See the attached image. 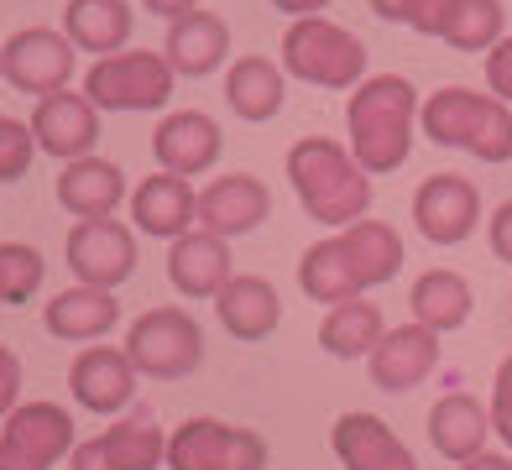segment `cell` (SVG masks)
Returning <instances> with one entry per match:
<instances>
[{
	"label": "cell",
	"instance_id": "obj_1",
	"mask_svg": "<svg viewBox=\"0 0 512 470\" xmlns=\"http://www.w3.org/2000/svg\"><path fill=\"white\" fill-rule=\"evenodd\" d=\"M288 183L304 215L319 225L351 230L356 220H366L371 209V173L351 157V147H340L330 136H304L288 147Z\"/></svg>",
	"mask_w": 512,
	"mask_h": 470
},
{
	"label": "cell",
	"instance_id": "obj_2",
	"mask_svg": "<svg viewBox=\"0 0 512 470\" xmlns=\"http://www.w3.org/2000/svg\"><path fill=\"white\" fill-rule=\"evenodd\" d=\"M345 126H351V157L371 178L398 173L413 152L418 89L398 74H377L356 84V94L345 100Z\"/></svg>",
	"mask_w": 512,
	"mask_h": 470
},
{
	"label": "cell",
	"instance_id": "obj_3",
	"mask_svg": "<svg viewBox=\"0 0 512 470\" xmlns=\"http://www.w3.org/2000/svg\"><path fill=\"white\" fill-rule=\"evenodd\" d=\"M418 126L434 147H460L476 162H512V110L497 94L450 84L418 105Z\"/></svg>",
	"mask_w": 512,
	"mask_h": 470
},
{
	"label": "cell",
	"instance_id": "obj_4",
	"mask_svg": "<svg viewBox=\"0 0 512 470\" xmlns=\"http://www.w3.org/2000/svg\"><path fill=\"white\" fill-rule=\"evenodd\" d=\"M283 74L319 89H356L366 84V47L356 32L324 16H304L283 32Z\"/></svg>",
	"mask_w": 512,
	"mask_h": 470
},
{
	"label": "cell",
	"instance_id": "obj_5",
	"mask_svg": "<svg viewBox=\"0 0 512 470\" xmlns=\"http://www.w3.org/2000/svg\"><path fill=\"white\" fill-rule=\"evenodd\" d=\"M121 350L131 356L136 376H147V382H178V376H189L204 361V329L189 309L162 303V309H147L142 319H131Z\"/></svg>",
	"mask_w": 512,
	"mask_h": 470
},
{
	"label": "cell",
	"instance_id": "obj_6",
	"mask_svg": "<svg viewBox=\"0 0 512 470\" xmlns=\"http://www.w3.org/2000/svg\"><path fill=\"white\" fill-rule=\"evenodd\" d=\"M267 460V439L241 423L183 418L168 434V470H267Z\"/></svg>",
	"mask_w": 512,
	"mask_h": 470
},
{
	"label": "cell",
	"instance_id": "obj_7",
	"mask_svg": "<svg viewBox=\"0 0 512 470\" xmlns=\"http://www.w3.org/2000/svg\"><path fill=\"white\" fill-rule=\"evenodd\" d=\"M168 53H115L84 74V94L95 110H162L173 100Z\"/></svg>",
	"mask_w": 512,
	"mask_h": 470
},
{
	"label": "cell",
	"instance_id": "obj_8",
	"mask_svg": "<svg viewBox=\"0 0 512 470\" xmlns=\"http://www.w3.org/2000/svg\"><path fill=\"white\" fill-rule=\"evenodd\" d=\"M74 455V418L58 403H21L0 423V470H53Z\"/></svg>",
	"mask_w": 512,
	"mask_h": 470
},
{
	"label": "cell",
	"instance_id": "obj_9",
	"mask_svg": "<svg viewBox=\"0 0 512 470\" xmlns=\"http://www.w3.org/2000/svg\"><path fill=\"white\" fill-rule=\"evenodd\" d=\"M63 256L84 288L115 293L136 272V230L121 220H79L63 241Z\"/></svg>",
	"mask_w": 512,
	"mask_h": 470
},
{
	"label": "cell",
	"instance_id": "obj_10",
	"mask_svg": "<svg viewBox=\"0 0 512 470\" xmlns=\"http://www.w3.org/2000/svg\"><path fill=\"white\" fill-rule=\"evenodd\" d=\"M74 53L79 47L68 42L63 32H53V27H21L6 47H0L6 84H16L21 94L48 100V94L68 89V79H74Z\"/></svg>",
	"mask_w": 512,
	"mask_h": 470
},
{
	"label": "cell",
	"instance_id": "obj_11",
	"mask_svg": "<svg viewBox=\"0 0 512 470\" xmlns=\"http://www.w3.org/2000/svg\"><path fill=\"white\" fill-rule=\"evenodd\" d=\"M413 225L434 246L471 241L476 225H481V194H476V183L460 178V173L424 178V183H418V194H413Z\"/></svg>",
	"mask_w": 512,
	"mask_h": 470
},
{
	"label": "cell",
	"instance_id": "obj_12",
	"mask_svg": "<svg viewBox=\"0 0 512 470\" xmlns=\"http://www.w3.org/2000/svg\"><path fill=\"white\" fill-rule=\"evenodd\" d=\"M157 465H168V434L147 413L110 423L105 434L74 444V455H68V470H157Z\"/></svg>",
	"mask_w": 512,
	"mask_h": 470
},
{
	"label": "cell",
	"instance_id": "obj_13",
	"mask_svg": "<svg viewBox=\"0 0 512 470\" xmlns=\"http://www.w3.org/2000/svg\"><path fill=\"white\" fill-rule=\"evenodd\" d=\"M32 136H37V152H48L58 162H79V157H95V141H100V110L89 105V94H48L37 100L32 110Z\"/></svg>",
	"mask_w": 512,
	"mask_h": 470
},
{
	"label": "cell",
	"instance_id": "obj_14",
	"mask_svg": "<svg viewBox=\"0 0 512 470\" xmlns=\"http://www.w3.org/2000/svg\"><path fill=\"white\" fill-rule=\"evenodd\" d=\"M68 392H74V403L89 408V413H121L131 408L136 397V366L126 350L115 345H89L74 356V366H68Z\"/></svg>",
	"mask_w": 512,
	"mask_h": 470
},
{
	"label": "cell",
	"instance_id": "obj_15",
	"mask_svg": "<svg viewBox=\"0 0 512 470\" xmlns=\"http://www.w3.org/2000/svg\"><path fill=\"white\" fill-rule=\"evenodd\" d=\"M267 215H272V194L256 173H225L199 194V230L220 235V241L251 235Z\"/></svg>",
	"mask_w": 512,
	"mask_h": 470
},
{
	"label": "cell",
	"instance_id": "obj_16",
	"mask_svg": "<svg viewBox=\"0 0 512 470\" xmlns=\"http://www.w3.org/2000/svg\"><path fill=\"white\" fill-rule=\"evenodd\" d=\"M220 121L204 110H173L168 121L152 131V152L162 162V173H178V178H199L220 162Z\"/></svg>",
	"mask_w": 512,
	"mask_h": 470
},
{
	"label": "cell",
	"instance_id": "obj_17",
	"mask_svg": "<svg viewBox=\"0 0 512 470\" xmlns=\"http://www.w3.org/2000/svg\"><path fill=\"white\" fill-rule=\"evenodd\" d=\"M434 366H439V335H434V329H424V324L387 329L382 345L366 356L371 387H382V392H413Z\"/></svg>",
	"mask_w": 512,
	"mask_h": 470
},
{
	"label": "cell",
	"instance_id": "obj_18",
	"mask_svg": "<svg viewBox=\"0 0 512 470\" xmlns=\"http://www.w3.org/2000/svg\"><path fill=\"white\" fill-rule=\"evenodd\" d=\"M330 450L345 470H418L413 450L377 413H340L330 429Z\"/></svg>",
	"mask_w": 512,
	"mask_h": 470
},
{
	"label": "cell",
	"instance_id": "obj_19",
	"mask_svg": "<svg viewBox=\"0 0 512 470\" xmlns=\"http://www.w3.org/2000/svg\"><path fill=\"white\" fill-rule=\"evenodd\" d=\"M131 220L142 235L178 241V235H189L199 225V194L178 173H152L131 188Z\"/></svg>",
	"mask_w": 512,
	"mask_h": 470
},
{
	"label": "cell",
	"instance_id": "obj_20",
	"mask_svg": "<svg viewBox=\"0 0 512 470\" xmlns=\"http://www.w3.org/2000/svg\"><path fill=\"white\" fill-rule=\"evenodd\" d=\"M215 314H220V324H225V335H236V340H246V345H256V340H267L277 324H283V298H277V288L267 277H256V272H236L220 288V298H215Z\"/></svg>",
	"mask_w": 512,
	"mask_h": 470
},
{
	"label": "cell",
	"instance_id": "obj_21",
	"mask_svg": "<svg viewBox=\"0 0 512 470\" xmlns=\"http://www.w3.org/2000/svg\"><path fill=\"white\" fill-rule=\"evenodd\" d=\"M230 272V246L209 230H189L168 246V282L183 298H220Z\"/></svg>",
	"mask_w": 512,
	"mask_h": 470
},
{
	"label": "cell",
	"instance_id": "obj_22",
	"mask_svg": "<svg viewBox=\"0 0 512 470\" xmlns=\"http://www.w3.org/2000/svg\"><path fill=\"white\" fill-rule=\"evenodd\" d=\"M162 53H168L173 74H183V79L215 74V68L230 58V27H225V16L189 11V16L168 21V42H162Z\"/></svg>",
	"mask_w": 512,
	"mask_h": 470
},
{
	"label": "cell",
	"instance_id": "obj_23",
	"mask_svg": "<svg viewBox=\"0 0 512 470\" xmlns=\"http://www.w3.org/2000/svg\"><path fill=\"white\" fill-rule=\"evenodd\" d=\"M486 434H492V408H481L471 392H445L429 408V444L455 465L476 460L486 450Z\"/></svg>",
	"mask_w": 512,
	"mask_h": 470
},
{
	"label": "cell",
	"instance_id": "obj_24",
	"mask_svg": "<svg viewBox=\"0 0 512 470\" xmlns=\"http://www.w3.org/2000/svg\"><path fill=\"white\" fill-rule=\"evenodd\" d=\"M121 199H126V173L110 157H79L58 178V204L74 220H110Z\"/></svg>",
	"mask_w": 512,
	"mask_h": 470
},
{
	"label": "cell",
	"instance_id": "obj_25",
	"mask_svg": "<svg viewBox=\"0 0 512 470\" xmlns=\"http://www.w3.org/2000/svg\"><path fill=\"white\" fill-rule=\"evenodd\" d=\"M283 100H288V74L272 58H236V63H230V74H225V105H230V115L262 126V121H272V115L283 110Z\"/></svg>",
	"mask_w": 512,
	"mask_h": 470
},
{
	"label": "cell",
	"instance_id": "obj_26",
	"mask_svg": "<svg viewBox=\"0 0 512 470\" xmlns=\"http://www.w3.org/2000/svg\"><path fill=\"white\" fill-rule=\"evenodd\" d=\"M131 27H136V16L126 0H68V11H63V37L79 53H100V58L121 53L131 42Z\"/></svg>",
	"mask_w": 512,
	"mask_h": 470
},
{
	"label": "cell",
	"instance_id": "obj_27",
	"mask_svg": "<svg viewBox=\"0 0 512 470\" xmlns=\"http://www.w3.org/2000/svg\"><path fill=\"white\" fill-rule=\"evenodd\" d=\"M115 319H121V303H115V293L105 288H63L48 309H42V324H48V335L58 340H100L115 329Z\"/></svg>",
	"mask_w": 512,
	"mask_h": 470
},
{
	"label": "cell",
	"instance_id": "obj_28",
	"mask_svg": "<svg viewBox=\"0 0 512 470\" xmlns=\"http://www.w3.org/2000/svg\"><path fill=\"white\" fill-rule=\"evenodd\" d=\"M408 309H413V324L434 329V335H450V329H460L465 319H471L476 293H471V282H465L460 272L434 267V272H424V277L413 282Z\"/></svg>",
	"mask_w": 512,
	"mask_h": 470
},
{
	"label": "cell",
	"instance_id": "obj_29",
	"mask_svg": "<svg viewBox=\"0 0 512 470\" xmlns=\"http://www.w3.org/2000/svg\"><path fill=\"white\" fill-rule=\"evenodd\" d=\"M340 246L351 256V272L361 288H382L403 267V235L387 220H356L351 230H340Z\"/></svg>",
	"mask_w": 512,
	"mask_h": 470
},
{
	"label": "cell",
	"instance_id": "obj_30",
	"mask_svg": "<svg viewBox=\"0 0 512 470\" xmlns=\"http://www.w3.org/2000/svg\"><path fill=\"white\" fill-rule=\"evenodd\" d=\"M382 335H387V319H382L377 303H366V298L335 303L319 324V345H324V356H335V361L371 356V350L382 345Z\"/></svg>",
	"mask_w": 512,
	"mask_h": 470
},
{
	"label": "cell",
	"instance_id": "obj_31",
	"mask_svg": "<svg viewBox=\"0 0 512 470\" xmlns=\"http://www.w3.org/2000/svg\"><path fill=\"white\" fill-rule=\"evenodd\" d=\"M298 288H304L314 303H330V309L366 293L361 282H356V272H351V256H345L340 235H330V241H314L304 256H298Z\"/></svg>",
	"mask_w": 512,
	"mask_h": 470
},
{
	"label": "cell",
	"instance_id": "obj_32",
	"mask_svg": "<svg viewBox=\"0 0 512 470\" xmlns=\"http://www.w3.org/2000/svg\"><path fill=\"white\" fill-rule=\"evenodd\" d=\"M502 27H507L502 0H445L434 37L460 47V53H492L502 42Z\"/></svg>",
	"mask_w": 512,
	"mask_h": 470
},
{
	"label": "cell",
	"instance_id": "obj_33",
	"mask_svg": "<svg viewBox=\"0 0 512 470\" xmlns=\"http://www.w3.org/2000/svg\"><path fill=\"white\" fill-rule=\"evenodd\" d=\"M42 272H48V262H42L37 246L6 241V246H0V303H27V298H37Z\"/></svg>",
	"mask_w": 512,
	"mask_h": 470
},
{
	"label": "cell",
	"instance_id": "obj_34",
	"mask_svg": "<svg viewBox=\"0 0 512 470\" xmlns=\"http://www.w3.org/2000/svg\"><path fill=\"white\" fill-rule=\"evenodd\" d=\"M32 157H37V136L32 126H21V121H0V183H16V178H27L32 168Z\"/></svg>",
	"mask_w": 512,
	"mask_h": 470
},
{
	"label": "cell",
	"instance_id": "obj_35",
	"mask_svg": "<svg viewBox=\"0 0 512 470\" xmlns=\"http://www.w3.org/2000/svg\"><path fill=\"white\" fill-rule=\"evenodd\" d=\"M371 11L382 21H398V27H413L418 37H434L439 27V11H445V0H371Z\"/></svg>",
	"mask_w": 512,
	"mask_h": 470
},
{
	"label": "cell",
	"instance_id": "obj_36",
	"mask_svg": "<svg viewBox=\"0 0 512 470\" xmlns=\"http://www.w3.org/2000/svg\"><path fill=\"white\" fill-rule=\"evenodd\" d=\"M492 434H502V444L512 450V356L492 376Z\"/></svg>",
	"mask_w": 512,
	"mask_h": 470
},
{
	"label": "cell",
	"instance_id": "obj_37",
	"mask_svg": "<svg viewBox=\"0 0 512 470\" xmlns=\"http://www.w3.org/2000/svg\"><path fill=\"white\" fill-rule=\"evenodd\" d=\"M486 84L502 105H512V37H502L492 53H486Z\"/></svg>",
	"mask_w": 512,
	"mask_h": 470
},
{
	"label": "cell",
	"instance_id": "obj_38",
	"mask_svg": "<svg viewBox=\"0 0 512 470\" xmlns=\"http://www.w3.org/2000/svg\"><path fill=\"white\" fill-rule=\"evenodd\" d=\"M21 408V356L0 345V423Z\"/></svg>",
	"mask_w": 512,
	"mask_h": 470
},
{
	"label": "cell",
	"instance_id": "obj_39",
	"mask_svg": "<svg viewBox=\"0 0 512 470\" xmlns=\"http://www.w3.org/2000/svg\"><path fill=\"white\" fill-rule=\"evenodd\" d=\"M492 251H497V262H512V199L497 204V215H492Z\"/></svg>",
	"mask_w": 512,
	"mask_h": 470
},
{
	"label": "cell",
	"instance_id": "obj_40",
	"mask_svg": "<svg viewBox=\"0 0 512 470\" xmlns=\"http://www.w3.org/2000/svg\"><path fill=\"white\" fill-rule=\"evenodd\" d=\"M330 0H272V11H283V16H293V21H304V16H319Z\"/></svg>",
	"mask_w": 512,
	"mask_h": 470
},
{
	"label": "cell",
	"instance_id": "obj_41",
	"mask_svg": "<svg viewBox=\"0 0 512 470\" xmlns=\"http://www.w3.org/2000/svg\"><path fill=\"white\" fill-rule=\"evenodd\" d=\"M142 6H147L152 16H168V21H178V16L199 11V0H142Z\"/></svg>",
	"mask_w": 512,
	"mask_h": 470
},
{
	"label": "cell",
	"instance_id": "obj_42",
	"mask_svg": "<svg viewBox=\"0 0 512 470\" xmlns=\"http://www.w3.org/2000/svg\"><path fill=\"white\" fill-rule=\"evenodd\" d=\"M460 470H512V460H507V455H492V450H481L476 460H465Z\"/></svg>",
	"mask_w": 512,
	"mask_h": 470
},
{
	"label": "cell",
	"instance_id": "obj_43",
	"mask_svg": "<svg viewBox=\"0 0 512 470\" xmlns=\"http://www.w3.org/2000/svg\"><path fill=\"white\" fill-rule=\"evenodd\" d=\"M0 79H6V63H0Z\"/></svg>",
	"mask_w": 512,
	"mask_h": 470
},
{
	"label": "cell",
	"instance_id": "obj_44",
	"mask_svg": "<svg viewBox=\"0 0 512 470\" xmlns=\"http://www.w3.org/2000/svg\"><path fill=\"white\" fill-rule=\"evenodd\" d=\"M0 121H6V115H0Z\"/></svg>",
	"mask_w": 512,
	"mask_h": 470
}]
</instances>
